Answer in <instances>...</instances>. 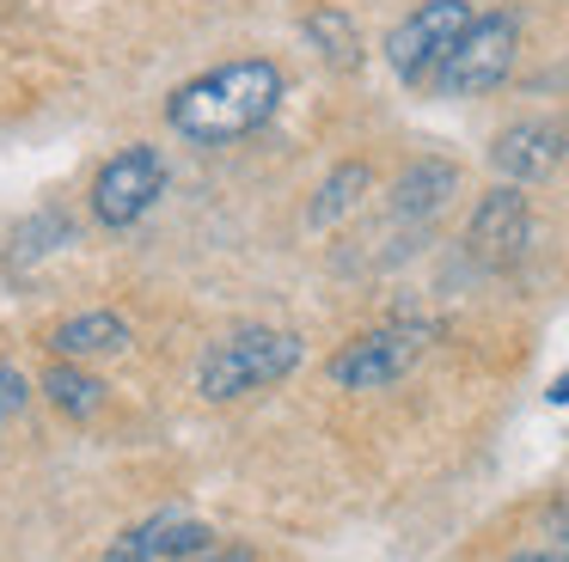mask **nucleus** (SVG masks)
<instances>
[{"mask_svg":"<svg viewBox=\"0 0 569 562\" xmlns=\"http://www.w3.org/2000/svg\"><path fill=\"white\" fill-rule=\"evenodd\" d=\"M515 49H520V19L515 12H483V19H471L466 31H459V43L447 49V61L435 68L429 86L447 92V98H478V92H490V86L508 80Z\"/></svg>","mask_w":569,"mask_h":562,"instance_id":"nucleus-3","label":"nucleus"},{"mask_svg":"<svg viewBox=\"0 0 569 562\" xmlns=\"http://www.w3.org/2000/svg\"><path fill=\"white\" fill-rule=\"evenodd\" d=\"M453 183H459V171L447 165V159H417V165L398 178V190H392V202H398V214H435V208L453 195Z\"/></svg>","mask_w":569,"mask_h":562,"instance_id":"nucleus-11","label":"nucleus"},{"mask_svg":"<svg viewBox=\"0 0 569 562\" xmlns=\"http://www.w3.org/2000/svg\"><path fill=\"white\" fill-rule=\"evenodd\" d=\"M295 367H300V337H288V330H270V324H246V330L221 337L209 354H202L197 385H202V398L233 403V398H251V391H263V385H276V379H288Z\"/></svg>","mask_w":569,"mask_h":562,"instance_id":"nucleus-2","label":"nucleus"},{"mask_svg":"<svg viewBox=\"0 0 569 562\" xmlns=\"http://www.w3.org/2000/svg\"><path fill=\"white\" fill-rule=\"evenodd\" d=\"M43 398H50L62 415L87 422V415L104 403V385H99L92 373H80V367H68V361H62V367H50V373H43Z\"/></svg>","mask_w":569,"mask_h":562,"instance_id":"nucleus-13","label":"nucleus"},{"mask_svg":"<svg viewBox=\"0 0 569 562\" xmlns=\"http://www.w3.org/2000/svg\"><path fill=\"white\" fill-rule=\"evenodd\" d=\"M545 398H551V403H569V373L551 379V391H545Z\"/></svg>","mask_w":569,"mask_h":562,"instance_id":"nucleus-18","label":"nucleus"},{"mask_svg":"<svg viewBox=\"0 0 569 562\" xmlns=\"http://www.w3.org/2000/svg\"><path fill=\"white\" fill-rule=\"evenodd\" d=\"M551 525H557V538H569V495L551 508Z\"/></svg>","mask_w":569,"mask_h":562,"instance_id":"nucleus-17","label":"nucleus"},{"mask_svg":"<svg viewBox=\"0 0 569 562\" xmlns=\"http://www.w3.org/2000/svg\"><path fill=\"white\" fill-rule=\"evenodd\" d=\"M361 190H368V165H361V159H349V165H337L331 178H325L319 202H312V227H331V220H343L349 208L361 202Z\"/></svg>","mask_w":569,"mask_h":562,"instance_id":"nucleus-14","label":"nucleus"},{"mask_svg":"<svg viewBox=\"0 0 569 562\" xmlns=\"http://www.w3.org/2000/svg\"><path fill=\"white\" fill-rule=\"evenodd\" d=\"M160 190H166V159L153 147H123L92 178V214H99V227H136L160 202Z\"/></svg>","mask_w":569,"mask_h":562,"instance_id":"nucleus-6","label":"nucleus"},{"mask_svg":"<svg viewBox=\"0 0 569 562\" xmlns=\"http://www.w3.org/2000/svg\"><path fill=\"white\" fill-rule=\"evenodd\" d=\"M435 342L429 324H386L356 337L343 354H331V379L343 391H386L392 379H405L417 367V354Z\"/></svg>","mask_w":569,"mask_h":562,"instance_id":"nucleus-5","label":"nucleus"},{"mask_svg":"<svg viewBox=\"0 0 569 562\" xmlns=\"http://www.w3.org/2000/svg\"><path fill=\"white\" fill-rule=\"evenodd\" d=\"M527 239H532V214H527L520 183H496V190L478 202L471 227H466L471 257H478L483 269H515L520 251H527Z\"/></svg>","mask_w":569,"mask_h":562,"instance_id":"nucleus-7","label":"nucleus"},{"mask_svg":"<svg viewBox=\"0 0 569 562\" xmlns=\"http://www.w3.org/2000/svg\"><path fill=\"white\" fill-rule=\"evenodd\" d=\"M563 147H569V134L557 129V122H539V117L508 122V129L496 134V147H490V165L502 171L508 183H532L563 159Z\"/></svg>","mask_w":569,"mask_h":562,"instance_id":"nucleus-9","label":"nucleus"},{"mask_svg":"<svg viewBox=\"0 0 569 562\" xmlns=\"http://www.w3.org/2000/svg\"><path fill=\"white\" fill-rule=\"evenodd\" d=\"M197 550H209V525L197 513L166 508V513H148L141 525H129L104 562H190Z\"/></svg>","mask_w":569,"mask_h":562,"instance_id":"nucleus-8","label":"nucleus"},{"mask_svg":"<svg viewBox=\"0 0 569 562\" xmlns=\"http://www.w3.org/2000/svg\"><path fill=\"white\" fill-rule=\"evenodd\" d=\"M26 398H31L26 379H19L13 367H0V422H13V415L26 410Z\"/></svg>","mask_w":569,"mask_h":562,"instance_id":"nucleus-15","label":"nucleus"},{"mask_svg":"<svg viewBox=\"0 0 569 562\" xmlns=\"http://www.w3.org/2000/svg\"><path fill=\"white\" fill-rule=\"evenodd\" d=\"M471 19H478V12H471L466 0H422V7L386 37V61H392V73L410 80V86H429L435 68L447 61V49L459 43V31H466Z\"/></svg>","mask_w":569,"mask_h":562,"instance_id":"nucleus-4","label":"nucleus"},{"mask_svg":"<svg viewBox=\"0 0 569 562\" xmlns=\"http://www.w3.org/2000/svg\"><path fill=\"white\" fill-rule=\"evenodd\" d=\"M202 562H246V556H202Z\"/></svg>","mask_w":569,"mask_h":562,"instance_id":"nucleus-19","label":"nucleus"},{"mask_svg":"<svg viewBox=\"0 0 569 562\" xmlns=\"http://www.w3.org/2000/svg\"><path fill=\"white\" fill-rule=\"evenodd\" d=\"M276 104H282V68L263 56H246V61H221V68L197 73L190 86H178L166 98V122L184 141L221 147V141L263 129L276 117Z\"/></svg>","mask_w":569,"mask_h":562,"instance_id":"nucleus-1","label":"nucleus"},{"mask_svg":"<svg viewBox=\"0 0 569 562\" xmlns=\"http://www.w3.org/2000/svg\"><path fill=\"white\" fill-rule=\"evenodd\" d=\"M307 43L319 49L331 68H356L361 61V37H356V19L349 12H337V7H319V12H307Z\"/></svg>","mask_w":569,"mask_h":562,"instance_id":"nucleus-12","label":"nucleus"},{"mask_svg":"<svg viewBox=\"0 0 569 562\" xmlns=\"http://www.w3.org/2000/svg\"><path fill=\"white\" fill-rule=\"evenodd\" d=\"M50 349L68 361H92V354H123L129 349V324L117 312H74L50 330Z\"/></svg>","mask_w":569,"mask_h":562,"instance_id":"nucleus-10","label":"nucleus"},{"mask_svg":"<svg viewBox=\"0 0 569 562\" xmlns=\"http://www.w3.org/2000/svg\"><path fill=\"white\" fill-rule=\"evenodd\" d=\"M508 562H569L563 550H527V556H508Z\"/></svg>","mask_w":569,"mask_h":562,"instance_id":"nucleus-16","label":"nucleus"}]
</instances>
